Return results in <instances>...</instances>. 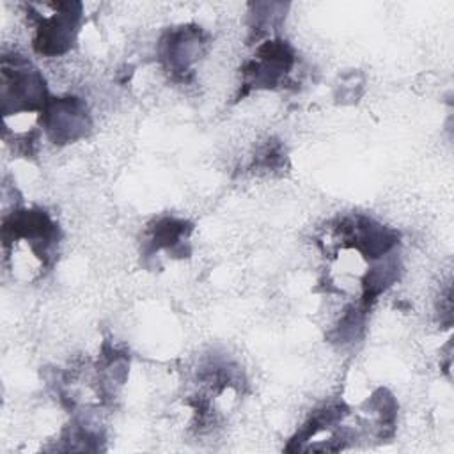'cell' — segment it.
Instances as JSON below:
<instances>
[{
    "mask_svg": "<svg viewBox=\"0 0 454 454\" xmlns=\"http://www.w3.org/2000/svg\"><path fill=\"white\" fill-rule=\"evenodd\" d=\"M192 232V225L186 220L179 218H161L154 223V227L149 232V238L145 239L144 254L145 257H151L158 250H167L170 255L184 257L188 254V248H184V243L188 241V236Z\"/></svg>",
    "mask_w": 454,
    "mask_h": 454,
    "instance_id": "cell-7",
    "label": "cell"
},
{
    "mask_svg": "<svg viewBox=\"0 0 454 454\" xmlns=\"http://www.w3.org/2000/svg\"><path fill=\"white\" fill-rule=\"evenodd\" d=\"M294 66V50L282 39L266 41L257 48L254 60L243 67L245 96L250 89H275L286 82Z\"/></svg>",
    "mask_w": 454,
    "mask_h": 454,
    "instance_id": "cell-6",
    "label": "cell"
},
{
    "mask_svg": "<svg viewBox=\"0 0 454 454\" xmlns=\"http://www.w3.org/2000/svg\"><path fill=\"white\" fill-rule=\"evenodd\" d=\"M59 239V225L43 209H14L4 218V247L16 241H27L30 252L41 261L43 266H50L53 262Z\"/></svg>",
    "mask_w": 454,
    "mask_h": 454,
    "instance_id": "cell-2",
    "label": "cell"
},
{
    "mask_svg": "<svg viewBox=\"0 0 454 454\" xmlns=\"http://www.w3.org/2000/svg\"><path fill=\"white\" fill-rule=\"evenodd\" d=\"M207 48V34L197 25H181L165 32L158 44V55L163 67L176 78L184 82L192 73V66L204 55Z\"/></svg>",
    "mask_w": 454,
    "mask_h": 454,
    "instance_id": "cell-5",
    "label": "cell"
},
{
    "mask_svg": "<svg viewBox=\"0 0 454 454\" xmlns=\"http://www.w3.org/2000/svg\"><path fill=\"white\" fill-rule=\"evenodd\" d=\"M39 124L46 137L57 145L83 138L92 126L85 101L76 96L50 98L39 114Z\"/></svg>",
    "mask_w": 454,
    "mask_h": 454,
    "instance_id": "cell-4",
    "label": "cell"
},
{
    "mask_svg": "<svg viewBox=\"0 0 454 454\" xmlns=\"http://www.w3.org/2000/svg\"><path fill=\"white\" fill-rule=\"evenodd\" d=\"M50 16L30 11V18L35 20V35L32 46L39 55L57 57L71 50L74 43L82 20V4L53 2L50 4Z\"/></svg>",
    "mask_w": 454,
    "mask_h": 454,
    "instance_id": "cell-3",
    "label": "cell"
},
{
    "mask_svg": "<svg viewBox=\"0 0 454 454\" xmlns=\"http://www.w3.org/2000/svg\"><path fill=\"white\" fill-rule=\"evenodd\" d=\"M2 115L7 121L11 115L34 114L44 108L50 99L46 82L37 67L21 55L2 57Z\"/></svg>",
    "mask_w": 454,
    "mask_h": 454,
    "instance_id": "cell-1",
    "label": "cell"
}]
</instances>
